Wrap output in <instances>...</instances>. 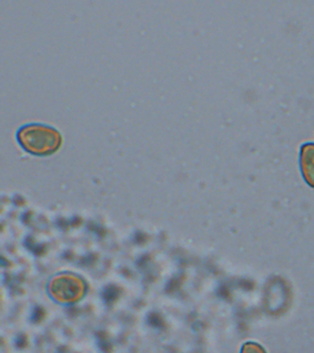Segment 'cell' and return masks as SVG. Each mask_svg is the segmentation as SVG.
<instances>
[{"mask_svg":"<svg viewBox=\"0 0 314 353\" xmlns=\"http://www.w3.org/2000/svg\"><path fill=\"white\" fill-rule=\"evenodd\" d=\"M17 141L30 154L48 156L61 148V135L55 128L30 124L17 132Z\"/></svg>","mask_w":314,"mask_h":353,"instance_id":"6da1fadb","label":"cell"},{"mask_svg":"<svg viewBox=\"0 0 314 353\" xmlns=\"http://www.w3.org/2000/svg\"><path fill=\"white\" fill-rule=\"evenodd\" d=\"M86 292V283L75 274H59L50 279L48 293L55 302L74 304L80 301Z\"/></svg>","mask_w":314,"mask_h":353,"instance_id":"7a4b0ae2","label":"cell"},{"mask_svg":"<svg viewBox=\"0 0 314 353\" xmlns=\"http://www.w3.org/2000/svg\"><path fill=\"white\" fill-rule=\"evenodd\" d=\"M300 170L306 184L314 189V143H306L301 146Z\"/></svg>","mask_w":314,"mask_h":353,"instance_id":"3957f363","label":"cell"},{"mask_svg":"<svg viewBox=\"0 0 314 353\" xmlns=\"http://www.w3.org/2000/svg\"><path fill=\"white\" fill-rule=\"evenodd\" d=\"M241 353H266V351L258 342L251 341L243 343Z\"/></svg>","mask_w":314,"mask_h":353,"instance_id":"277c9868","label":"cell"}]
</instances>
